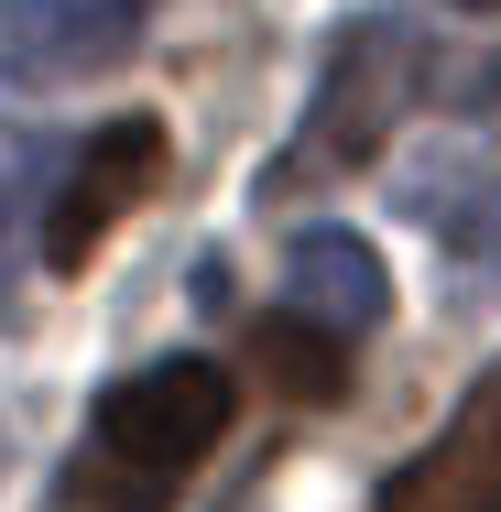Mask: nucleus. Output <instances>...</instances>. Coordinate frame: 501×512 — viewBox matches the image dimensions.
<instances>
[{
	"instance_id": "nucleus-1",
	"label": "nucleus",
	"mask_w": 501,
	"mask_h": 512,
	"mask_svg": "<svg viewBox=\"0 0 501 512\" xmlns=\"http://www.w3.org/2000/svg\"><path fill=\"white\" fill-rule=\"evenodd\" d=\"M229 404H240L229 371L197 360V349L109 382L99 414H88V436H77V458H66V480H55V502L66 512H175V491L218 458Z\"/></svg>"
},
{
	"instance_id": "nucleus-2",
	"label": "nucleus",
	"mask_w": 501,
	"mask_h": 512,
	"mask_svg": "<svg viewBox=\"0 0 501 512\" xmlns=\"http://www.w3.org/2000/svg\"><path fill=\"white\" fill-rule=\"evenodd\" d=\"M447 66L425 44V22L403 11H360L327 33V66H316V99H305V131L284 142V164L262 175V197H295V186H338V175H371L393 153L403 109L425 99Z\"/></svg>"
},
{
	"instance_id": "nucleus-3",
	"label": "nucleus",
	"mask_w": 501,
	"mask_h": 512,
	"mask_svg": "<svg viewBox=\"0 0 501 512\" xmlns=\"http://www.w3.org/2000/svg\"><path fill=\"white\" fill-rule=\"evenodd\" d=\"M153 186H164V120H109V131H88V142L66 153V175L44 186V218H33L44 273H88V251H99Z\"/></svg>"
},
{
	"instance_id": "nucleus-4",
	"label": "nucleus",
	"mask_w": 501,
	"mask_h": 512,
	"mask_svg": "<svg viewBox=\"0 0 501 512\" xmlns=\"http://www.w3.org/2000/svg\"><path fill=\"white\" fill-rule=\"evenodd\" d=\"M164 0H0V88H66L109 77Z\"/></svg>"
},
{
	"instance_id": "nucleus-5",
	"label": "nucleus",
	"mask_w": 501,
	"mask_h": 512,
	"mask_svg": "<svg viewBox=\"0 0 501 512\" xmlns=\"http://www.w3.org/2000/svg\"><path fill=\"white\" fill-rule=\"evenodd\" d=\"M382 512H501V360L469 382V404L382 480Z\"/></svg>"
},
{
	"instance_id": "nucleus-6",
	"label": "nucleus",
	"mask_w": 501,
	"mask_h": 512,
	"mask_svg": "<svg viewBox=\"0 0 501 512\" xmlns=\"http://www.w3.org/2000/svg\"><path fill=\"white\" fill-rule=\"evenodd\" d=\"M284 306L316 316L327 338H371L393 316V273H382V251L360 229H305L284 251Z\"/></svg>"
},
{
	"instance_id": "nucleus-7",
	"label": "nucleus",
	"mask_w": 501,
	"mask_h": 512,
	"mask_svg": "<svg viewBox=\"0 0 501 512\" xmlns=\"http://www.w3.org/2000/svg\"><path fill=\"white\" fill-rule=\"evenodd\" d=\"M251 371L273 382V393H295V404H338L349 393V338H327L316 316H262L251 327Z\"/></svg>"
},
{
	"instance_id": "nucleus-8",
	"label": "nucleus",
	"mask_w": 501,
	"mask_h": 512,
	"mask_svg": "<svg viewBox=\"0 0 501 512\" xmlns=\"http://www.w3.org/2000/svg\"><path fill=\"white\" fill-rule=\"evenodd\" d=\"M44 186H55V175H44ZM44 186H33V175H22V153L0 142V284H11V251H22V207L44 197Z\"/></svg>"
},
{
	"instance_id": "nucleus-9",
	"label": "nucleus",
	"mask_w": 501,
	"mask_h": 512,
	"mask_svg": "<svg viewBox=\"0 0 501 512\" xmlns=\"http://www.w3.org/2000/svg\"><path fill=\"white\" fill-rule=\"evenodd\" d=\"M458 11H501V0H458Z\"/></svg>"
}]
</instances>
